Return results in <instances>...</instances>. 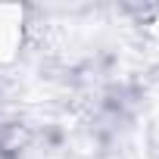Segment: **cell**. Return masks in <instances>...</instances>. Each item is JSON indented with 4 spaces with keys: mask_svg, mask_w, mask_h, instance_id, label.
I'll return each mask as SVG.
<instances>
[{
    "mask_svg": "<svg viewBox=\"0 0 159 159\" xmlns=\"http://www.w3.org/2000/svg\"><path fill=\"white\" fill-rule=\"evenodd\" d=\"M19 41H22V13L13 7H0V62L16 56Z\"/></svg>",
    "mask_w": 159,
    "mask_h": 159,
    "instance_id": "obj_1",
    "label": "cell"
}]
</instances>
